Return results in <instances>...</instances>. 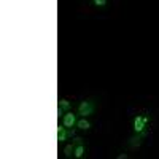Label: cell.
Segmentation results:
<instances>
[{
    "instance_id": "cell-1",
    "label": "cell",
    "mask_w": 159,
    "mask_h": 159,
    "mask_svg": "<svg viewBox=\"0 0 159 159\" xmlns=\"http://www.w3.org/2000/svg\"><path fill=\"white\" fill-rule=\"evenodd\" d=\"M147 123H148V116L137 115V116L134 118V130H135V132H145Z\"/></svg>"
},
{
    "instance_id": "cell-2",
    "label": "cell",
    "mask_w": 159,
    "mask_h": 159,
    "mask_svg": "<svg viewBox=\"0 0 159 159\" xmlns=\"http://www.w3.org/2000/svg\"><path fill=\"white\" fill-rule=\"evenodd\" d=\"M92 111H94V107H92V103L91 102H81L80 103V107H78V113L81 115L83 118H86V116H89V115H92Z\"/></svg>"
},
{
    "instance_id": "cell-3",
    "label": "cell",
    "mask_w": 159,
    "mask_h": 159,
    "mask_svg": "<svg viewBox=\"0 0 159 159\" xmlns=\"http://www.w3.org/2000/svg\"><path fill=\"white\" fill-rule=\"evenodd\" d=\"M73 134H75V129H72L70 132H67V130H65V126H64V124H62V126H61V124L57 126V140H59V143L65 142L69 135H73Z\"/></svg>"
},
{
    "instance_id": "cell-4",
    "label": "cell",
    "mask_w": 159,
    "mask_h": 159,
    "mask_svg": "<svg viewBox=\"0 0 159 159\" xmlns=\"http://www.w3.org/2000/svg\"><path fill=\"white\" fill-rule=\"evenodd\" d=\"M76 123V118H75V115L73 113H67V115H64V118H62V124L65 126V127H73V124Z\"/></svg>"
},
{
    "instance_id": "cell-5",
    "label": "cell",
    "mask_w": 159,
    "mask_h": 159,
    "mask_svg": "<svg viewBox=\"0 0 159 159\" xmlns=\"http://www.w3.org/2000/svg\"><path fill=\"white\" fill-rule=\"evenodd\" d=\"M76 126H78V129H83V130H88V129L91 127V123L88 121L86 118H83V119H80V121L76 123Z\"/></svg>"
},
{
    "instance_id": "cell-6",
    "label": "cell",
    "mask_w": 159,
    "mask_h": 159,
    "mask_svg": "<svg viewBox=\"0 0 159 159\" xmlns=\"http://www.w3.org/2000/svg\"><path fill=\"white\" fill-rule=\"evenodd\" d=\"M83 154H84V147H83V145H76L73 156H75L76 159H80V157H83Z\"/></svg>"
},
{
    "instance_id": "cell-7",
    "label": "cell",
    "mask_w": 159,
    "mask_h": 159,
    "mask_svg": "<svg viewBox=\"0 0 159 159\" xmlns=\"http://www.w3.org/2000/svg\"><path fill=\"white\" fill-rule=\"evenodd\" d=\"M59 107H61L62 110L67 111V110L70 108V102H69V100H65V99H61V100H59Z\"/></svg>"
},
{
    "instance_id": "cell-8",
    "label": "cell",
    "mask_w": 159,
    "mask_h": 159,
    "mask_svg": "<svg viewBox=\"0 0 159 159\" xmlns=\"http://www.w3.org/2000/svg\"><path fill=\"white\" fill-rule=\"evenodd\" d=\"M64 153H65V156H67V157H70V156L75 153L73 145H67V147H65V150H64Z\"/></svg>"
},
{
    "instance_id": "cell-9",
    "label": "cell",
    "mask_w": 159,
    "mask_h": 159,
    "mask_svg": "<svg viewBox=\"0 0 159 159\" xmlns=\"http://www.w3.org/2000/svg\"><path fill=\"white\" fill-rule=\"evenodd\" d=\"M94 5L96 7H105L107 5V0H94Z\"/></svg>"
},
{
    "instance_id": "cell-10",
    "label": "cell",
    "mask_w": 159,
    "mask_h": 159,
    "mask_svg": "<svg viewBox=\"0 0 159 159\" xmlns=\"http://www.w3.org/2000/svg\"><path fill=\"white\" fill-rule=\"evenodd\" d=\"M73 145L76 147V145H83V139H80V137H76L75 140H73Z\"/></svg>"
},
{
    "instance_id": "cell-11",
    "label": "cell",
    "mask_w": 159,
    "mask_h": 159,
    "mask_svg": "<svg viewBox=\"0 0 159 159\" xmlns=\"http://www.w3.org/2000/svg\"><path fill=\"white\" fill-rule=\"evenodd\" d=\"M62 111H64V110H62V108L59 107V108H57V115H59V118H61V115H62Z\"/></svg>"
}]
</instances>
